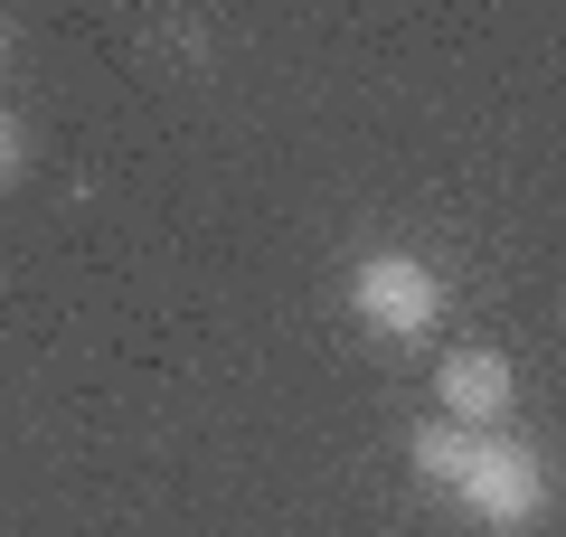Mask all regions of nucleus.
Masks as SVG:
<instances>
[{
  "label": "nucleus",
  "mask_w": 566,
  "mask_h": 537,
  "mask_svg": "<svg viewBox=\"0 0 566 537\" xmlns=\"http://www.w3.org/2000/svg\"><path fill=\"white\" fill-rule=\"evenodd\" d=\"M349 302H359V320L378 339H424L434 320H444V283H434V264H416V255H359Z\"/></svg>",
  "instance_id": "nucleus-2"
},
{
  "label": "nucleus",
  "mask_w": 566,
  "mask_h": 537,
  "mask_svg": "<svg viewBox=\"0 0 566 537\" xmlns=\"http://www.w3.org/2000/svg\"><path fill=\"white\" fill-rule=\"evenodd\" d=\"M0 57H10V29H0Z\"/></svg>",
  "instance_id": "nucleus-6"
},
{
  "label": "nucleus",
  "mask_w": 566,
  "mask_h": 537,
  "mask_svg": "<svg viewBox=\"0 0 566 537\" xmlns=\"http://www.w3.org/2000/svg\"><path fill=\"white\" fill-rule=\"evenodd\" d=\"M472 443H482V434H463V424H444V415H424L416 434H406V462H416L424 481H444V491H453V481H463V462H472Z\"/></svg>",
  "instance_id": "nucleus-4"
},
{
  "label": "nucleus",
  "mask_w": 566,
  "mask_h": 537,
  "mask_svg": "<svg viewBox=\"0 0 566 537\" xmlns=\"http://www.w3.org/2000/svg\"><path fill=\"white\" fill-rule=\"evenodd\" d=\"M434 406H444V424H463V434L510 424V406H520V368H510L501 349H453L444 368H434Z\"/></svg>",
  "instance_id": "nucleus-3"
},
{
  "label": "nucleus",
  "mask_w": 566,
  "mask_h": 537,
  "mask_svg": "<svg viewBox=\"0 0 566 537\" xmlns=\"http://www.w3.org/2000/svg\"><path fill=\"white\" fill-rule=\"evenodd\" d=\"M453 499H463L491 537H520V528L547 518V462L528 453L520 434H482L472 462H463V481H453Z\"/></svg>",
  "instance_id": "nucleus-1"
},
{
  "label": "nucleus",
  "mask_w": 566,
  "mask_h": 537,
  "mask_svg": "<svg viewBox=\"0 0 566 537\" xmlns=\"http://www.w3.org/2000/svg\"><path fill=\"white\" fill-rule=\"evenodd\" d=\"M20 170H29V141H20V123L0 114V189H10V179H20Z\"/></svg>",
  "instance_id": "nucleus-5"
}]
</instances>
